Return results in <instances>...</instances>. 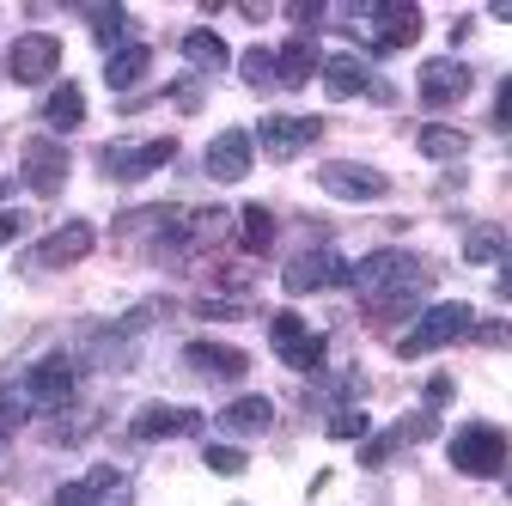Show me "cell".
Masks as SVG:
<instances>
[{"label": "cell", "instance_id": "6da1fadb", "mask_svg": "<svg viewBox=\"0 0 512 506\" xmlns=\"http://www.w3.org/2000/svg\"><path fill=\"white\" fill-rule=\"evenodd\" d=\"M427 263L421 257H409V250H372L366 263H354L348 269V287L372 305V318L384 324V318H403V311L427 293Z\"/></svg>", "mask_w": 512, "mask_h": 506}, {"label": "cell", "instance_id": "7a4b0ae2", "mask_svg": "<svg viewBox=\"0 0 512 506\" xmlns=\"http://www.w3.org/2000/svg\"><path fill=\"white\" fill-rule=\"evenodd\" d=\"M470 330H476L470 305H464V299H445V305H427V311H421L415 330L397 342V354H403V360H421V354L452 348V342H458V336H470Z\"/></svg>", "mask_w": 512, "mask_h": 506}, {"label": "cell", "instance_id": "3957f363", "mask_svg": "<svg viewBox=\"0 0 512 506\" xmlns=\"http://www.w3.org/2000/svg\"><path fill=\"white\" fill-rule=\"evenodd\" d=\"M348 25H354L378 55H397V49H409V43L421 37V7H409V0H384V7H360Z\"/></svg>", "mask_w": 512, "mask_h": 506}, {"label": "cell", "instance_id": "277c9868", "mask_svg": "<svg viewBox=\"0 0 512 506\" xmlns=\"http://www.w3.org/2000/svg\"><path fill=\"white\" fill-rule=\"evenodd\" d=\"M452 470H464V476H500L506 470V433L494 427V421H470V427H458L452 433Z\"/></svg>", "mask_w": 512, "mask_h": 506}, {"label": "cell", "instance_id": "5b68a950", "mask_svg": "<svg viewBox=\"0 0 512 506\" xmlns=\"http://www.w3.org/2000/svg\"><path fill=\"white\" fill-rule=\"evenodd\" d=\"M25 403L37 409V415H61L74 403V391H80V378H74V360L68 354H49V360H37L31 372H25Z\"/></svg>", "mask_w": 512, "mask_h": 506}, {"label": "cell", "instance_id": "8992f818", "mask_svg": "<svg viewBox=\"0 0 512 506\" xmlns=\"http://www.w3.org/2000/svg\"><path fill=\"white\" fill-rule=\"evenodd\" d=\"M55 506H135V488H128V476L116 464H98L80 482H61Z\"/></svg>", "mask_w": 512, "mask_h": 506}, {"label": "cell", "instance_id": "52a82bcc", "mask_svg": "<svg viewBox=\"0 0 512 506\" xmlns=\"http://www.w3.org/2000/svg\"><path fill=\"white\" fill-rule=\"evenodd\" d=\"M317 183H324L330 196H342V202H378V196H391V177L372 171V165H354V159H330L324 171H317Z\"/></svg>", "mask_w": 512, "mask_h": 506}, {"label": "cell", "instance_id": "ba28073f", "mask_svg": "<svg viewBox=\"0 0 512 506\" xmlns=\"http://www.w3.org/2000/svg\"><path fill=\"white\" fill-rule=\"evenodd\" d=\"M324 92H330V98H360V92H372V98L391 104V86H378L372 68H366L354 49H330V55H324Z\"/></svg>", "mask_w": 512, "mask_h": 506}, {"label": "cell", "instance_id": "9c48e42d", "mask_svg": "<svg viewBox=\"0 0 512 506\" xmlns=\"http://www.w3.org/2000/svg\"><path fill=\"white\" fill-rule=\"evenodd\" d=\"M269 336H275V354L293 366V372H317V366H324V336H317V330H305L299 318H293V311H281V318L269 324Z\"/></svg>", "mask_w": 512, "mask_h": 506}, {"label": "cell", "instance_id": "30bf717a", "mask_svg": "<svg viewBox=\"0 0 512 506\" xmlns=\"http://www.w3.org/2000/svg\"><path fill=\"white\" fill-rule=\"evenodd\" d=\"M7 68H13L19 86H43V80L61 68V43H55L49 31H25V37L13 43V55H7Z\"/></svg>", "mask_w": 512, "mask_h": 506}, {"label": "cell", "instance_id": "8fae6325", "mask_svg": "<svg viewBox=\"0 0 512 506\" xmlns=\"http://www.w3.org/2000/svg\"><path fill=\"white\" fill-rule=\"evenodd\" d=\"M256 141H263L275 159H293V153H305V147L324 141V122H317V116H263Z\"/></svg>", "mask_w": 512, "mask_h": 506}, {"label": "cell", "instance_id": "7c38bea8", "mask_svg": "<svg viewBox=\"0 0 512 506\" xmlns=\"http://www.w3.org/2000/svg\"><path fill=\"white\" fill-rule=\"evenodd\" d=\"M177 159V141H141V147H128V141H116V147H104V171L110 177H128V183H135V177H147V171H159V165H171Z\"/></svg>", "mask_w": 512, "mask_h": 506}, {"label": "cell", "instance_id": "4fadbf2b", "mask_svg": "<svg viewBox=\"0 0 512 506\" xmlns=\"http://www.w3.org/2000/svg\"><path fill=\"white\" fill-rule=\"evenodd\" d=\"M61 183H68V147H55V141H31L25 147V189L31 196H61Z\"/></svg>", "mask_w": 512, "mask_h": 506}, {"label": "cell", "instance_id": "5bb4252c", "mask_svg": "<svg viewBox=\"0 0 512 506\" xmlns=\"http://www.w3.org/2000/svg\"><path fill=\"white\" fill-rule=\"evenodd\" d=\"M92 244H98L92 220H68V226H55V232L37 244V269H68V263L92 257Z\"/></svg>", "mask_w": 512, "mask_h": 506}, {"label": "cell", "instance_id": "9a60e30c", "mask_svg": "<svg viewBox=\"0 0 512 506\" xmlns=\"http://www.w3.org/2000/svg\"><path fill=\"white\" fill-rule=\"evenodd\" d=\"M287 293H317V287H336V281H348V263L336 257V250H305V257H293L287 263Z\"/></svg>", "mask_w": 512, "mask_h": 506}, {"label": "cell", "instance_id": "2e32d148", "mask_svg": "<svg viewBox=\"0 0 512 506\" xmlns=\"http://www.w3.org/2000/svg\"><path fill=\"white\" fill-rule=\"evenodd\" d=\"M250 159H256V141H250L244 129H226V135H214V147H208V177H214V183H244V177H250Z\"/></svg>", "mask_w": 512, "mask_h": 506}, {"label": "cell", "instance_id": "e0dca14e", "mask_svg": "<svg viewBox=\"0 0 512 506\" xmlns=\"http://www.w3.org/2000/svg\"><path fill=\"white\" fill-rule=\"evenodd\" d=\"M421 98L427 104H458V98H470V68H464V61H452V55L427 61V68H421Z\"/></svg>", "mask_w": 512, "mask_h": 506}, {"label": "cell", "instance_id": "ac0fdd59", "mask_svg": "<svg viewBox=\"0 0 512 506\" xmlns=\"http://www.w3.org/2000/svg\"><path fill=\"white\" fill-rule=\"evenodd\" d=\"M135 439H177V433H202V415L196 409H171V403H153L135 415V427H128Z\"/></svg>", "mask_w": 512, "mask_h": 506}, {"label": "cell", "instance_id": "d6986e66", "mask_svg": "<svg viewBox=\"0 0 512 506\" xmlns=\"http://www.w3.org/2000/svg\"><path fill=\"white\" fill-rule=\"evenodd\" d=\"M269 427H275V403H269V397H238V403L220 409V433H232V439L269 433Z\"/></svg>", "mask_w": 512, "mask_h": 506}, {"label": "cell", "instance_id": "ffe728a7", "mask_svg": "<svg viewBox=\"0 0 512 506\" xmlns=\"http://www.w3.org/2000/svg\"><path fill=\"white\" fill-rule=\"evenodd\" d=\"M147 68H153V49H147V43H122V49L104 61V86H110V92H128V86L147 80Z\"/></svg>", "mask_w": 512, "mask_h": 506}, {"label": "cell", "instance_id": "44dd1931", "mask_svg": "<svg viewBox=\"0 0 512 506\" xmlns=\"http://www.w3.org/2000/svg\"><path fill=\"white\" fill-rule=\"evenodd\" d=\"M317 68H324V55H317V43H305V37H293V43L275 49V80L281 86H305Z\"/></svg>", "mask_w": 512, "mask_h": 506}, {"label": "cell", "instance_id": "7402d4cb", "mask_svg": "<svg viewBox=\"0 0 512 506\" xmlns=\"http://www.w3.org/2000/svg\"><path fill=\"white\" fill-rule=\"evenodd\" d=\"M183 360L196 366V372H208V378H244V372H250V360H244L238 348H220V342H189Z\"/></svg>", "mask_w": 512, "mask_h": 506}, {"label": "cell", "instance_id": "603a6c76", "mask_svg": "<svg viewBox=\"0 0 512 506\" xmlns=\"http://www.w3.org/2000/svg\"><path fill=\"white\" fill-rule=\"evenodd\" d=\"M43 122H49L55 135H68V129H80V122H86V92H80L74 80H61V86L49 92V104H43Z\"/></svg>", "mask_w": 512, "mask_h": 506}, {"label": "cell", "instance_id": "cb8c5ba5", "mask_svg": "<svg viewBox=\"0 0 512 506\" xmlns=\"http://www.w3.org/2000/svg\"><path fill=\"white\" fill-rule=\"evenodd\" d=\"M415 147H421L427 159H464V153H470V135H464V129H445V122H427V129L415 135Z\"/></svg>", "mask_w": 512, "mask_h": 506}, {"label": "cell", "instance_id": "d4e9b609", "mask_svg": "<svg viewBox=\"0 0 512 506\" xmlns=\"http://www.w3.org/2000/svg\"><path fill=\"white\" fill-rule=\"evenodd\" d=\"M183 61H196L202 74H220L232 55H226V43H220V37H214V31L202 25V31H189V37H183Z\"/></svg>", "mask_w": 512, "mask_h": 506}, {"label": "cell", "instance_id": "484cf974", "mask_svg": "<svg viewBox=\"0 0 512 506\" xmlns=\"http://www.w3.org/2000/svg\"><path fill=\"white\" fill-rule=\"evenodd\" d=\"M500 257H506V232L500 226H470L464 232V263L482 269V263H500Z\"/></svg>", "mask_w": 512, "mask_h": 506}, {"label": "cell", "instance_id": "4316f807", "mask_svg": "<svg viewBox=\"0 0 512 506\" xmlns=\"http://www.w3.org/2000/svg\"><path fill=\"white\" fill-rule=\"evenodd\" d=\"M238 232H244V250H250V257H263V250L275 244V214H269V208H244Z\"/></svg>", "mask_w": 512, "mask_h": 506}, {"label": "cell", "instance_id": "83f0119b", "mask_svg": "<svg viewBox=\"0 0 512 506\" xmlns=\"http://www.w3.org/2000/svg\"><path fill=\"white\" fill-rule=\"evenodd\" d=\"M92 31H98L104 49H122V37H128V13H122V7H98V13H92Z\"/></svg>", "mask_w": 512, "mask_h": 506}, {"label": "cell", "instance_id": "f1b7e54d", "mask_svg": "<svg viewBox=\"0 0 512 506\" xmlns=\"http://www.w3.org/2000/svg\"><path fill=\"white\" fill-rule=\"evenodd\" d=\"M31 415V403H25V391H0V446L19 433V421Z\"/></svg>", "mask_w": 512, "mask_h": 506}, {"label": "cell", "instance_id": "f546056e", "mask_svg": "<svg viewBox=\"0 0 512 506\" xmlns=\"http://www.w3.org/2000/svg\"><path fill=\"white\" fill-rule=\"evenodd\" d=\"M238 68H244L250 86H275V49H244Z\"/></svg>", "mask_w": 512, "mask_h": 506}, {"label": "cell", "instance_id": "4dcf8cb0", "mask_svg": "<svg viewBox=\"0 0 512 506\" xmlns=\"http://www.w3.org/2000/svg\"><path fill=\"white\" fill-rule=\"evenodd\" d=\"M208 470H214V476H244V452H232V446H208Z\"/></svg>", "mask_w": 512, "mask_h": 506}, {"label": "cell", "instance_id": "1f68e13d", "mask_svg": "<svg viewBox=\"0 0 512 506\" xmlns=\"http://www.w3.org/2000/svg\"><path fill=\"white\" fill-rule=\"evenodd\" d=\"M391 452H397V439H391V433H372L366 446H360V464H366V470H378V464L391 458Z\"/></svg>", "mask_w": 512, "mask_h": 506}, {"label": "cell", "instance_id": "d6a6232c", "mask_svg": "<svg viewBox=\"0 0 512 506\" xmlns=\"http://www.w3.org/2000/svg\"><path fill=\"white\" fill-rule=\"evenodd\" d=\"M196 311H202V318H244L250 305H244V299H202Z\"/></svg>", "mask_w": 512, "mask_h": 506}, {"label": "cell", "instance_id": "836d02e7", "mask_svg": "<svg viewBox=\"0 0 512 506\" xmlns=\"http://www.w3.org/2000/svg\"><path fill=\"white\" fill-rule=\"evenodd\" d=\"M330 433H336V439H360V433H366V415H360V409H342V415L330 421Z\"/></svg>", "mask_w": 512, "mask_h": 506}, {"label": "cell", "instance_id": "e575fe53", "mask_svg": "<svg viewBox=\"0 0 512 506\" xmlns=\"http://www.w3.org/2000/svg\"><path fill=\"white\" fill-rule=\"evenodd\" d=\"M470 336H476L482 348H512V324H476Z\"/></svg>", "mask_w": 512, "mask_h": 506}, {"label": "cell", "instance_id": "d590c367", "mask_svg": "<svg viewBox=\"0 0 512 506\" xmlns=\"http://www.w3.org/2000/svg\"><path fill=\"white\" fill-rule=\"evenodd\" d=\"M165 98H171L177 110H202V86H196V80H177V86H171Z\"/></svg>", "mask_w": 512, "mask_h": 506}, {"label": "cell", "instance_id": "8d00e7d4", "mask_svg": "<svg viewBox=\"0 0 512 506\" xmlns=\"http://www.w3.org/2000/svg\"><path fill=\"white\" fill-rule=\"evenodd\" d=\"M494 122L512 129V80H500V92H494Z\"/></svg>", "mask_w": 512, "mask_h": 506}, {"label": "cell", "instance_id": "74e56055", "mask_svg": "<svg viewBox=\"0 0 512 506\" xmlns=\"http://www.w3.org/2000/svg\"><path fill=\"white\" fill-rule=\"evenodd\" d=\"M452 378H433V385H427V409H445V403H452Z\"/></svg>", "mask_w": 512, "mask_h": 506}, {"label": "cell", "instance_id": "f35d334b", "mask_svg": "<svg viewBox=\"0 0 512 506\" xmlns=\"http://www.w3.org/2000/svg\"><path fill=\"white\" fill-rule=\"evenodd\" d=\"M25 232V214H0V244H13Z\"/></svg>", "mask_w": 512, "mask_h": 506}, {"label": "cell", "instance_id": "ab89813d", "mask_svg": "<svg viewBox=\"0 0 512 506\" xmlns=\"http://www.w3.org/2000/svg\"><path fill=\"white\" fill-rule=\"evenodd\" d=\"M500 299H512V244H506V257H500Z\"/></svg>", "mask_w": 512, "mask_h": 506}, {"label": "cell", "instance_id": "60d3db41", "mask_svg": "<svg viewBox=\"0 0 512 506\" xmlns=\"http://www.w3.org/2000/svg\"><path fill=\"white\" fill-rule=\"evenodd\" d=\"M494 19H500V25H512V0H500V7H494Z\"/></svg>", "mask_w": 512, "mask_h": 506}]
</instances>
